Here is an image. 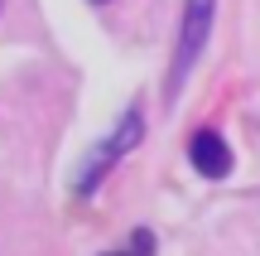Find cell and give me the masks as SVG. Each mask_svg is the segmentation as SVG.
Instances as JSON below:
<instances>
[{"mask_svg":"<svg viewBox=\"0 0 260 256\" xmlns=\"http://www.w3.org/2000/svg\"><path fill=\"white\" fill-rule=\"evenodd\" d=\"M106 256H154V232L140 227L135 237H130V247H125V251H106Z\"/></svg>","mask_w":260,"mask_h":256,"instance_id":"277c9868","label":"cell"},{"mask_svg":"<svg viewBox=\"0 0 260 256\" xmlns=\"http://www.w3.org/2000/svg\"><path fill=\"white\" fill-rule=\"evenodd\" d=\"M140 140H145V111H140V106H130L121 121H116V131H111V135H106V140L82 160V169H77V184H73L77 198H92V193L106 184V174H111V169L125 160L130 150H135Z\"/></svg>","mask_w":260,"mask_h":256,"instance_id":"6da1fadb","label":"cell"},{"mask_svg":"<svg viewBox=\"0 0 260 256\" xmlns=\"http://www.w3.org/2000/svg\"><path fill=\"white\" fill-rule=\"evenodd\" d=\"M212 19H217V0H188V5H183V24H178V44H174V63H169V97H178V87L188 82L193 63L203 58L207 39H212Z\"/></svg>","mask_w":260,"mask_h":256,"instance_id":"7a4b0ae2","label":"cell"},{"mask_svg":"<svg viewBox=\"0 0 260 256\" xmlns=\"http://www.w3.org/2000/svg\"><path fill=\"white\" fill-rule=\"evenodd\" d=\"M188 164H193L203 179H226L236 160H232V145L222 140V131L203 126V131H193V140H188Z\"/></svg>","mask_w":260,"mask_h":256,"instance_id":"3957f363","label":"cell"},{"mask_svg":"<svg viewBox=\"0 0 260 256\" xmlns=\"http://www.w3.org/2000/svg\"><path fill=\"white\" fill-rule=\"evenodd\" d=\"M96 5H106V0H96Z\"/></svg>","mask_w":260,"mask_h":256,"instance_id":"5b68a950","label":"cell"}]
</instances>
